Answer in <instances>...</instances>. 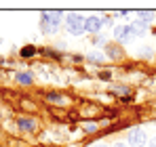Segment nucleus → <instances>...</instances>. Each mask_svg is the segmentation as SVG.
<instances>
[{"label": "nucleus", "instance_id": "nucleus-1", "mask_svg": "<svg viewBox=\"0 0 156 147\" xmlns=\"http://www.w3.org/2000/svg\"><path fill=\"white\" fill-rule=\"evenodd\" d=\"M84 23H87V19L82 15H78V13H70L66 17V27H68V32L72 36H80L84 32Z\"/></svg>", "mask_w": 156, "mask_h": 147}, {"label": "nucleus", "instance_id": "nucleus-2", "mask_svg": "<svg viewBox=\"0 0 156 147\" xmlns=\"http://www.w3.org/2000/svg\"><path fill=\"white\" fill-rule=\"evenodd\" d=\"M61 23V13L59 11H47L42 13V27L47 32H55Z\"/></svg>", "mask_w": 156, "mask_h": 147}, {"label": "nucleus", "instance_id": "nucleus-3", "mask_svg": "<svg viewBox=\"0 0 156 147\" xmlns=\"http://www.w3.org/2000/svg\"><path fill=\"white\" fill-rule=\"evenodd\" d=\"M146 141H148V137H146V132L141 128H133V130H129V135H127L129 147H146Z\"/></svg>", "mask_w": 156, "mask_h": 147}, {"label": "nucleus", "instance_id": "nucleus-4", "mask_svg": "<svg viewBox=\"0 0 156 147\" xmlns=\"http://www.w3.org/2000/svg\"><path fill=\"white\" fill-rule=\"evenodd\" d=\"M104 19L101 17H87V23H84V32H89V34H99V29L104 27Z\"/></svg>", "mask_w": 156, "mask_h": 147}, {"label": "nucleus", "instance_id": "nucleus-5", "mask_svg": "<svg viewBox=\"0 0 156 147\" xmlns=\"http://www.w3.org/2000/svg\"><path fill=\"white\" fill-rule=\"evenodd\" d=\"M114 38H116L118 42H129L131 38H133L131 27H129V25H120V27H116V29H114Z\"/></svg>", "mask_w": 156, "mask_h": 147}, {"label": "nucleus", "instance_id": "nucleus-6", "mask_svg": "<svg viewBox=\"0 0 156 147\" xmlns=\"http://www.w3.org/2000/svg\"><path fill=\"white\" fill-rule=\"evenodd\" d=\"M47 101L53 103V105H57V107H66L68 105V97H63L59 93H47Z\"/></svg>", "mask_w": 156, "mask_h": 147}, {"label": "nucleus", "instance_id": "nucleus-7", "mask_svg": "<svg viewBox=\"0 0 156 147\" xmlns=\"http://www.w3.org/2000/svg\"><path fill=\"white\" fill-rule=\"evenodd\" d=\"M19 128L23 132H32V130H36V120L34 118H19Z\"/></svg>", "mask_w": 156, "mask_h": 147}, {"label": "nucleus", "instance_id": "nucleus-8", "mask_svg": "<svg viewBox=\"0 0 156 147\" xmlns=\"http://www.w3.org/2000/svg\"><path fill=\"white\" fill-rule=\"evenodd\" d=\"M131 34L133 36H146V23H141V21H135V23H131Z\"/></svg>", "mask_w": 156, "mask_h": 147}, {"label": "nucleus", "instance_id": "nucleus-9", "mask_svg": "<svg viewBox=\"0 0 156 147\" xmlns=\"http://www.w3.org/2000/svg\"><path fill=\"white\" fill-rule=\"evenodd\" d=\"M105 53H108V57H110V59H120V57H122V50L118 49V46H114V44L105 46Z\"/></svg>", "mask_w": 156, "mask_h": 147}, {"label": "nucleus", "instance_id": "nucleus-10", "mask_svg": "<svg viewBox=\"0 0 156 147\" xmlns=\"http://www.w3.org/2000/svg\"><path fill=\"white\" fill-rule=\"evenodd\" d=\"M15 78H17V82H21V84H32V80H34V76H32V74H26V72L17 74Z\"/></svg>", "mask_w": 156, "mask_h": 147}, {"label": "nucleus", "instance_id": "nucleus-11", "mask_svg": "<svg viewBox=\"0 0 156 147\" xmlns=\"http://www.w3.org/2000/svg\"><path fill=\"white\" fill-rule=\"evenodd\" d=\"M137 15H139L141 23H146V21H152V19H154V13H152V11H139Z\"/></svg>", "mask_w": 156, "mask_h": 147}, {"label": "nucleus", "instance_id": "nucleus-12", "mask_svg": "<svg viewBox=\"0 0 156 147\" xmlns=\"http://www.w3.org/2000/svg\"><path fill=\"white\" fill-rule=\"evenodd\" d=\"M97 128H99V126H97L95 122H87L84 126H82V130H84L87 135H93V132H97Z\"/></svg>", "mask_w": 156, "mask_h": 147}, {"label": "nucleus", "instance_id": "nucleus-13", "mask_svg": "<svg viewBox=\"0 0 156 147\" xmlns=\"http://www.w3.org/2000/svg\"><path fill=\"white\" fill-rule=\"evenodd\" d=\"M32 55H36V49H34V46H23V49H21V57H32Z\"/></svg>", "mask_w": 156, "mask_h": 147}, {"label": "nucleus", "instance_id": "nucleus-14", "mask_svg": "<svg viewBox=\"0 0 156 147\" xmlns=\"http://www.w3.org/2000/svg\"><path fill=\"white\" fill-rule=\"evenodd\" d=\"M89 59H91L93 63H101V61H104V55H101V53H91Z\"/></svg>", "mask_w": 156, "mask_h": 147}, {"label": "nucleus", "instance_id": "nucleus-15", "mask_svg": "<svg viewBox=\"0 0 156 147\" xmlns=\"http://www.w3.org/2000/svg\"><path fill=\"white\" fill-rule=\"evenodd\" d=\"M114 147H129V143H122V141H118V143H116Z\"/></svg>", "mask_w": 156, "mask_h": 147}, {"label": "nucleus", "instance_id": "nucleus-16", "mask_svg": "<svg viewBox=\"0 0 156 147\" xmlns=\"http://www.w3.org/2000/svg\"><path fill=\"white\" fill-rule=\"evenodd\" d=\"M91 147H108L105 143H95V145H91Z\"/></svg>", "mask_w": 156, "mask_h": 147}, {"label": "nucleus", "instance_id": "nucleus-17", "mask_svg": "<svg viewBox=\"0 0 156 147\" xmlns=\"http://www.w3.org/2000/svg\"><path fill=\"white\" fill-rule=\"evenodd\" d=\"M150 147H156V141H152V143H150Z\"/></svg>", "mask_w": 156, "mask_h": 147}]
</instances>
